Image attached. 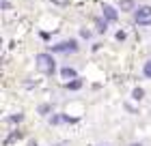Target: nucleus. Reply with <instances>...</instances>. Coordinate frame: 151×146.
<instances>
[{
  "label": "nucleus",
  "instance_id": "obj_1",
  "mask_svg": "<svg viewBox=\"0 0 151 146\" xmlns=\"http://www.w3.org/2000/svg\"><path fill=\"white\" fill-rule=\"evenodd\" d=\"M35 62H37V69L43 75H52L56 71V60H54V56H50V54H39Z\"/></svg>",
  "mask_w": 151,
  "mask_h": 146
},
{
  "label": "nucleus",
  "instance_id": "obj_2",
  "mask_svg": "<svg viewBox=\"0 0 151 146\" xmlns=\"http://www.w3.org/2000/svg\"><path fill=\"white\" fill-rule=\"evenodd\" d=\"M134 19H136V24H140V26H151V6L149 4L138 6L136 13H134Z\"/></svg>",
  "mask_w": 151,
  "mask_h": 146
},
{
  "label": "nucleus",
  "instance_id": "obj_3",
  "mask_svg": "<svg viewBox=\"0 0 151 146\" xmlns=\"http://www.w3.org/2000/svg\"><path fill=\"white\" fill-rule=\"evenodd\" d=\"M76 50H78V41H73V39L63 41V43H58V45L52 47L54 54H58V52H76Z\"/></svg>",
  "mask_w": 151,
  "mask_h": 146
},
{
  "label": "nucleus",
  "instance_id": "obj_4",
  "mask_svg": "<svg viewBox=\"0 0 151 146\" xmlns=\"http://www.w3.org/2000/svg\"><path fill=\"white\" fill-rule=\"evenodd\" d=\"M101 11H104V17L108 19V22H116V19H119V15H116V9L114 6H110V4H101Z\"/></svg>",
  "mask_w": 151,
  "mask_h": 146
},
{
  "label": "nucleus",
  "instance_id": "obj_5",
  "mask_svg": "<svg viewBox=\"0 0 151 146\" xmlns=\"http://www.w3.org/2000/svg\"><path fill=\"white\" fill-rule=\"evenodd\" d=\"M58 73H60V78H63V80H67V82L78 78V71H76V69H71V67H65V69H60Z\"/></svg>",
  "mask_w": 151,
  "mask_h": 146
},
{
  "label": "nucleus",
  "instance_id": "obj_6",
  "mask_svg": "<svg viewBox=\"0 0 151 146\" xmlns=\"http://www.w3.org/2000/svg\"><path fill=\"white\" fill-rule=\"evenodd\" d=\"M17 140H22V133H19V131H11L9 137L4 140V144H6V146H11V144H15Z\"/></svg>",
  "mask_w": 151,
  "mask_h": 146
},
{
  "label": "nucleus",
  "instance_id": "obj_7",
  "mask_svg": "<svg viewBox=\"0 0 151 146\" xmlns=\"http://www.w3.org/2000/svg\"><path fill=\"white\" fill-rule=\"evenodd\" d=\"M119 9L125 13V11H132L134 9V0H119Z\"/></svg>",
  "mask_w": 151,
  "mask_h": 146
},
{
  "label": "nucleus",
  "instance_id": "obj_8",
  "mask_svg": "<svg viewBox=\"0 0 151 146\" xmlns=\"http://www.w3.org/2000/svg\"><path fill=\"white\" fill-rule=\"evenodd\" d=\"M65 88H67V90H80V88H82V80H78V78H76V80H69Z\"/></svg>",
  "mask_w": 151,
  "mask_h": 146
},
{
  "label": "nucleus",
  "instance_id": "obj_9",
  "mask_svg": "<svg viewBox=\"0 0 151 146\" xmlns=\"http://www.w3.org/2000/svg\"><path fill=\"white\" fill-rule=\"evenodd\" d=\"M142 73H145V78H149V80H151V60H147V62H145V67H142Z\"/></svg>",
  "mask_w": 151,
  "mask_h": 146
},
{
  "label": "nucleus",
  "instance_id": "obj_10",
  "mask_svg": "<svg viewBox=\"0 0 151 146\" xmlns=\"http://www.w3.org/2000/svg\"><path fill=\"white\" fill-rule=\"evenodd\" d=\"M22 118H24V114H13V116H9V122H11V125L22 122Z\"/></svg>",
  "mask_w": 151,
  "mask_h": 146
},
{
  "label": "nucleus",
  "instance_id": "obj_11",
  "mask_svg": "<svg viewBox=\"0 0 151 146\" xmlns=\"http://www.w3.org/2000/svg\"><path fill=\"white\" fill-rule=\"evenodd\" d=\"M132 97H134V99H142V97H145V90H142V88H134Z\"/></svg>",
  "mask_w": 151,
  "mask_h": 146
},
{
  "label": "nucleus",
  "instance_id": "obj_12",
  "mask_svg": "<svg viewBox=\"0 0 151 146\" xmlns=\"http://www.w3.org/2000/svg\"><path fill=\"white\" fill-rule=\"evenodd\" d=\"M95 22H97V32H106V22H104V19H95Z\"/></svg>",
  "mask_w": 151,
  "mask_h": 146
},
{
  "label": "nucleus",
  "instance_id": "obj_13",
  "mask_svg": "<svg viewBox=\"0 0 151 146\" xmlns=\"http://www.w3.org/2000/svg\"><path fill=\"white\" fill-rule=\"evenodd\" d=\"M60 120H63V114H60V116H58V114H52V116H50V125H58Z\"/></svg>",
  "mask_w": 151,
  "mask_h": 146
},
{
  "label": "nucleus",
  "instance_id": "obj_14",
  "mask_svg": "<svg viewBox=\"0 0 151 146\" xmlns=\"http://www.w3.org/2000/svg\"><path fill=\"white\" fill-rule=\"evenodd\" d=\"M116 41H125L127 39V34H125V30H119V32H116V37H114Z\"/></svg>",
  "mask_w": 151,
  "mask_h": 146
},
{
  "label": "nucleus",
  "instance_id": "obj_15",
  "mask_svg": "<svg viewBox=\"0 0 151 146\" xmlns=\"http://www.w3.org/2000/svg\"><path fill=\"white\" fill-rule=\"evenodd\" d=\"M50 110H52V108H50V105H47V103H45V105H41V108H39V114H47V112H50Z\"/></svg>",
  "mask_w": 151,
  "mask_h": 146
},
{
  "label": "nucleus",
  "instance_id": "obj_16",
  "mask_svg": "<svg viewBox=\"0 0 151 146\" xmlns=\"http://www.w3.org/2000/svg\"><path fill=\"white\" fill-rule=\"evenodd\" d=\"M80 34H82V37H84V39H88V37H91V32H88L86 28H82V30H80Z\"/></svg>",
  "mask_w": 151,
  "mask_h": 146
},
{
  "label": "nucleus",
  "instance_id": "obj_17",
  "mask_svg": "<svg viewBox=\"0 0 151 146\" xmlns=\"http://www.w3.org/2000/svg\"><path fill=\"white\" fill-rule=\"evenodd\" d=\"M129 146H142V144H138V142H136V144H129Z\"/></svg>",
  "mask_w": 151,
  "mask_h": 146
}]
</instances>
